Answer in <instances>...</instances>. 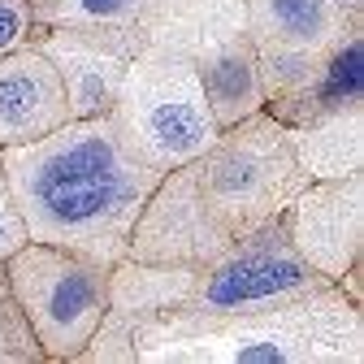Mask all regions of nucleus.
<instances>
[{"mask_svg":"<svg viewBox=\"0 0 364 364\" xmlns=\"http://www.w3.org/2000/svg\"><path fill=\"white\" fill-rule=\"evenodd\" d=\"M126 173L105 139H82L57 152L35 178V196L57 221H96L126 200Z\"/></svg>","mask_w":364,"mask_h":364,"instance_id":"nucleus-1","label":"nucleus"},{"mask_svg":"<svg viewBox=\"0 0 364 364\" xmlns=\"http://www.w3.org/2000/svg\"><path fill=\"white\" fill-rule=\"evenodd\" d=\"M299 278H304V273H299V264H291V260H239L235 269L217 273L208 299H213V304H247V299L278 295V291L295 287Z\"/></svg>","mask_w":364,"mask_h":364,"instance_id":"nucleus-2","label":"nucleus"},{"mask_svg":"<svg viewBox=\"0 0 364 364\" xmlns=\"http://www.w3.org/2000/svg\"><path fill=\"white\" fill-rule=\"evenodd\" d=\"M148 130H152V139L169 152H191L200 139H204V117L191 100H165L152 109L148 117Z\"/></svg>","mask_w":364,"mask_h":364,"instance_id":"nucleus-3","label":"nucleus"},{"mask_svg":"<svg viewBox=\"0 0 364 364\" xmlns=\"http://www.w3.org/2000/svg\"><path fill=\"white\" fill-rule=\"evenodd\" d=\"M269 9H273V18H278L282 31H291L299 39L321 35V26H326V5L321 0H269Z\"/></svg>","mask_w":364,"mask_h":364,"instance_id":"nucleus-4","label":"nucleus"},{"mask_svg":"<svg viewBox=\"0 0 364 364\" xmlns=\"http://www.w3.org/2000/svg\"><path fill=\"white\" fill-rule=\"evenodd\" d=\"M91 282L82 278V273H65V278L57 282V291H53V299H48V312L57 316V321H74V316L82 312V308H91Z\"/></svg>","mask_w":364,"mask_h":364,"instance_id":"nucleus-5","label":"nucleus"},{"mask_svg":"<svg viewBox=\"0 0 364 364\" xmlns=\"http://www.w3.org/2000/svg\"><path fill=\"white\" fill-rule=\"evenodd\" d=\"M35 82L26 74H9V78H0V117H9V122H22L31 117L35 109Z\"/></svg>","mask_w":364,"mask_h":364,"instance_id":"nucleus-6","label":"nucleus"},{"mask_svg":"<svg viewBox=\"0 0 364 364\" xmlns=\"http://www.w3.org/2000/svg\"><path fill=\"white\" fill-rule=\"evenodd\" d=\"M364 53H360V43H351V48L334 61L330 70V82H326V100H338V96H355L360 82H364V70H360Z\"/></svg>","mask_w":364,"mask_h":364,"instance_id":"nucleus-7","label":"nucleus"},{"mask_svg":"<svg viewBox=\"0 0 364 364\" xmlns=\"http://www.w3.org/2000/svg\"><path fill=\"white\" fill-rule=\"evenodd\" d=\"M239 360H243V364H269V360H287V351L273 347V343H256V347H243Z\"/></svg>","mask_w":364,"mask_h":364,"instance_id":"nucleus-8","label":"nucleus"},{"mask_svg":"<svg viewBox=\"0 0 364 364\" xmlns=\"http://www.w3.org/2000/svg\"><path fill=\"white\" fill-rule=\"evenodd\" d=\"M78 5L87 9V14H100V18H109V14H122L130 0H78Z\"/></svg>","mask_w":364,"mask_h":364,"instance_id":"nucleus-9","label":"nucleus"},{"mask_svg":"<svg viewBox=\"0 0 364 364\" xmlns=\"http://www.w3.org/2000/svg\"><path fill=\"white\" fill-rule=\"evenodd\" d=\"M14 35H18V14L5 5V0H0V48H5Z\"/></svg>","mask_w":364,"mask_h":364,"instance_id":"nucleus-10","label":"nucleus"}]
</instances>
